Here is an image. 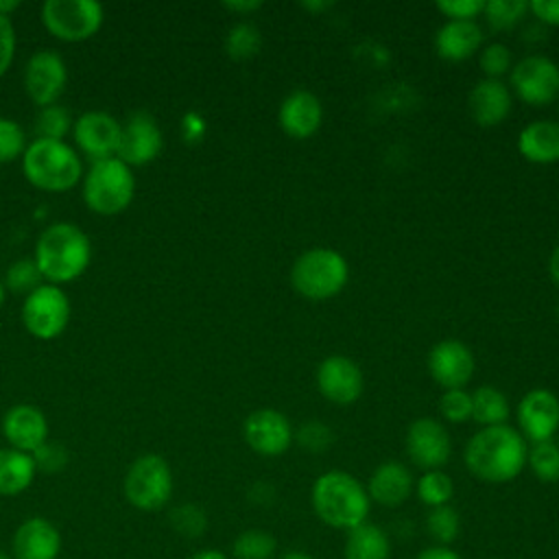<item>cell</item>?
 Here are the masks:
<instances>
[{"mask_svg":"<svg viewBox=\"0 0 559 559\" xmlns=\"http://www.w3.org/2000/svg\"><path fill=\"white\" fill-rule=\"evenodd\" d=\"M528 445L520 430L500 424L480 428L465 445V465L483 483L500 485L522 474Z\"/></svg>","mask_w":559,"mask_h":559,"instance_id":"6da1fadb","label":"cell"},{"mask_svg":"<svg viewBox=\"0 0 559 559\" xmlns=\"http://www.w3.org/2000/svg\"><path fill=\"white\" fill-rule=\"evenodd\" d=\"M310 502L323 524L345 533L365 524L371 509L367 487L343 469H330L317 476Z\"/></svg>","mask_w":559,"mask_h":559,"instance_id":"7a4b0ae2","label":"cell"},{"mask_svg":"<svg viewBox=\"0 0 559 559\" xmlns=\"http://www.w3.org/2000/svg\"><path fill=\"white\" fill-rule=\"evenodd\" d=\"M33 260L46 284L61 286L83 275L90 266L92 245L81 227L59 221L39 234Z\"/></svg>","mask_w":559,"mask_h":559,"instance_id":"3957f363","label":"cell"},{"mask_svg":"<svg viewBox=\"0 0 559 559\" xmlns=\"http://www.w3.org/2000/svg\"><path fill=\"white\" fill-rule=\"evenodd\" d=\"M26 181L46 192H66L83 177V164L76 151L63 140H33L22 155Z\"/></svg>","mask_w":559,"mask_h":559,"instance_id":"277c9868","label":"cell"},{"mask_svg":"<svg viewBox=\"0 0 559 559\" xmlns=\"http://www.w3.org/2000/svg\"><path fill=\"white\" fill-rule=\"evenodd\" d=\"M347 277V260L338 251L328 247H314L304 251L290 269L293 288L310 301H323L334 297L343 290Z\"/></svg>","mask_w":559,"mask_h":559,"instance_id":"5b68a950","label":"cell"},{"mask_svg":"<svg viewBox=\"0 0 559 559\" xmlns=\"http://www.w3.org/2000/svg\"><path fill=\"white\" fill-rule=\"evenodd\" d=\"M135 192L131 168L118 157L92 162L83 177V201L100 216H116L129 207Z\"/></svg>","mask_w":559,"mask_h":559,"instance_id":"8992f818","label":"cell"},{"mask_svg":"<svg viewBox=\"0 0 559 559\" xmlns=\"http://www.w3.org/2000/svg\"><path fill=\"white\" fill-rule=\"evenodd\" d=\"M124 498L140 511H157L173 496V472L159 454H142L127 469Z\"/></svg>","mask_w":559,"mask_h":559,"instance_id":"52a82bcc","label":"cell"},{"mask_svg":"<svg viewBox=\"0 0 559 559\" xmlns=\"http://www.w3.org/2000/svg\"><path fill=\"white\" fill-rule=\"evenodd\" d=\"M105 13L96 0H46L41 22L46 31L61 41L76 44L94 37L103 26Z\"/></svg>","mask_w":559,"mask_h":559,"instance_id":"ba28073f","label":"cell"},{"mask_svg":"<svg viewBox=\"0 0 559 559\" xmlns=\"http://www.w3.org/2000/svg\"><path fill=\"white\" fill-rule=\"evenodd\" d=\"M22 323L39 341L61 336L70 323V299L63 288L46 282L33 288L22 304Z\"/></svg>","mask_w":559,"mask_h":559,"instance_id":"9c48e42d","label":"cell"},{"mask_svg":"<svg viewBox=\"0 0 559 559\" xmlns=\"http://www.w3.org/2000/svg\"><path fill=\"white\" fill-rule=\"evenodd\" d=\"M509 81L520 100L544 107L559 94V66L544 55H528L511 66Z\"/></svg>","mask_w":559,"mask_h":559,"instance_id":"30bf717a","label":"cell"},{"mask_svg":"<svg viewBox=\"0 0 559 559\" xmlns=\"http://www.w3.org/2000/svg\"><path fill=\"white\" fill-rule=\"evenodd\" d=\"M68 83L63 59L48 48L33 52L24 66V90L37 107L57 105Z\"/></svg>","mask_w":559,"mask_h":559,"instance_id":"8fae6325","label":"cell"},{"mask_svg":"<svg viewBox=\"0 0 559 559\" xmlns=\"http://www.w3.org/2000/svg\"><path fill=\"white\" fill-rule=\"evenodd\" d=\"M404 448L411 463L424 472L441 469L452 454V441L445 426L432 417H419L408 426Z\"/></svg>","mask_w":559,"mask_h":559,"instance_id":"7c38bea8","label":"cell"},{"mask_svg":"<svg viewBox=\"0 0 559 559\" xmlns=\"http://www.w3.org/2000/svg\"><path fill=\"white\" fill-rule=\"evenodd\" d=\"M122 124L107 111L94 109L81 114L72 124V135L83 155L92 162L116 157Z\"/></svg>","mask_w":559,"mask_h":559,"instance_id":"4fadbf2b","label":"cell"},{"mask_svg":"<svg viewBox=\"0 0 559 559\" xmlns=\"http://www.w3.org/2000/svg\"><path fill=\"white\" fill-rule=\"evenodd\" d=\"M162 144L164 138L155 116L148 111H133L122 124L116 157L124 162L129 168L144 166L159 155Z\"/></svg>","mask_w":559,"mask_h":559,"instance_id":"5bb4252c","label":"cell"},{"mask_svg":"<svg viewBox=\"0 0 559 559\" xmlns=\"http://www.w3.org/2000/svg\"><path fill=\"white\" fill-rule=\"evenodd\" d=\"M362 371L347 356H328L317 367V389L332 404H354L362 395Z\"/></svg>","mask_w":559,"mask_h":559,"instance_id":"9a60e30c","label":"cell"},{"mask_svg":"<svg viewBox=\"0 0 559 559\" xmlns=\"http://www.w3.org/2000/svg\"><path fill=\"white\" fill-rule=\"evenodd\" d=\"M247 445L262 456H280L295 439L290 421L275 408L253 411L242 426Z\"/></svg>","mask_w":559,"mask_h":559,"instance_id":"2e32d148","label":"cell"},{"mask_svg":"<svg viewBox=\"0 0 559 559\" xmlns=\"http://www.w3.org/2000/svg\"><path fill=\"white\" fill-rule=\"evenodd\" d=\"M520 435L533 443L548 441L559 428V397L548 389L524 393L518 404Z\"/></svg>","mask_w":559,"mask_h":559,"instance_id":"e0dca14e","label":"cell"},{"mask_svg":"<svg viewBox=\"0 0 559 559\" xmlns=\"http://www.w3.org/2000/svg\"><path fill=\"white\" fill-rule=\"evenodd\" d=\"M428 371L437 384L448 389H463L474 373V356L461 341L448 338L432 345L428 352Z\"/></svg>","mask_w":559,"mask_h":559,"instance_id":"ac0fdd59","label":"cell"},{"mask_svg":"<svg viewBox=\"0 0 559 559\" xmlns=\"http://www.w3.org/2000/svg\"><path fill=\"white\" fill-rule=\"evenodd\" d=\"M2 435L13 450L33 454L48 441L46 415L33 404H15L2 417Z\"/></svg>","mask_w":559,"mask_h":559,"instance_id":"d6986e66","label":"cell"},{"mask_svg":"<svg viewBox=\"0 0 559 559\" xmlns=\"http://www.w3.org/2000/svg\"><path fill=\"white\" fill-rule=\"evenodd\" d=\"M365 487L371 502L393 509L411 498L415 491V478L402 461H384L371 472Z\"/></svg>","mask_w":559,"mask_h":559,"instance_id":"ffe728a7","label":"cell"},{"mask_svg":"<svg viewBox=\"0 0 559 559\" xmlns=\"http://www.w3.org/2000/svg\"><path fill=\"white\" fill-rule=\"evenodd\" d=\"M323 120L321 100L308 90L290 92L280 105V127L286 135L295 140H306L314 135Z\"/></svg>","mask_w":559,"mask_h":559,"instance_id":"44dd1931","label":"cell"},{"mask_svg":"<svg viewBox=\"0 0 559 559\" xmlns=\"http://www.w3.org/2000/svg\"><path fill=\"white\" fill-rule=\"evenodd\" d=\"M15 559H57L61 550L59 531L44 518L24 520L13 535Z\"/></svg>","mask_w":559,"mask_h":559,"instance_id":"7402d4cb","label":"cell"},{"mask_svg":"<svg viewBox=\"0 0 559 559\" xmlns=\"http://www.w3.org/2000/svg\"><path fill=\"white\" fill-rule=\"evenodd\" d=\"M467 105L476 124L496 127L511 111V92L500 79H483L472 87Z\"/></svg>","mask_w":559,"mask_h":559,"instance_id":"603a6c76","label":"cell"},{"mask_svg":"<svg viewBox=\"0 0 559 559\" xmlns=\"http://www.w3.org/2000/svg\"><path fill=\"white\" fill-rule=\"evenodd\" d=\"M483 28L474 20H448L435 37V48L445 61L469 59L483 44Z\"/></svg>","mask_w":559,"mask_h":559,"instance_id":"cb8c5ba5","label":"cell"},{"mask_svg":"<svg viewBox=\"0 0 559 559\" xmlns=\"http://www.w3.org/2000/svg\"><path fill=\"white\" fill-rule=\"evenodd\" d=\"M518 151L533 164L559 162V122L535 120L528 122L518 135Z\"/></svg>","mask_w":559,"mask_h":559,"instance_id":"d4e9b609","label":"cell"},{"mask_svg":"<svg viewBox=\"0 0 559 559\" xmlns=\"http://www.w3.org/2000/svg\"><path fill=\"white\" fill-rule=\"evenodd\" d=\"M343 559H391L389 533L371 522H365L345 533Z\"/></svg>","mask_w":559,"mask_h":559,"instance_id":"484cf974","label":"cell"},{"mask_svg":"<svg viewBox=\"0 0 559 559\" xmlns=\"http://www.w3.org/2000/svg\"><path fill=\"white\" fill-rule=\"evenodd\" d=\"M35 461L31 454L0 448V496H17L31 487L35 478Z\"/></svg>","mask_w":559,"mask_h":559,"instance_id":"4316f807","label":"cell"},{"mask_svg":"<svg viewBox=\"0 0 559 559\" xmlns=\"http://www.w3.org/2000/svg\"><path fill=\"white\" fill-rule=\"evenodd\" d=\"M509 400L502 391H498L496 386L489 384H480L474 393H472V419L476 424H480L483 428L489 426H500L507 424L509 419Z\"/></svg>","mask_w":559,"mask_h":559,"instance_id":"83f0119b","label":"cell"},{"mask_svg":"<svg viewBox=\"0 0 559 559\" xmlns=\"http://www.w3.org/2000/svg\"><path fill=\"white\" fill-rule=\"evenodd\" d=\"M277 539L264 528H247L231 542L234 559H273Z\"/></svg>","mask_w":559,"mask_h":559,"instance_id":"f1b7e54d","label":"cell"},{"mask_svg":"<svg viewBox=\"0 0 559 559\" xmlns=\"http://www.w3.org/2000/svg\"><path fill=\"white\" fill-rule=\"evenodd\" d=\"M424 526L437 546H450L461 533V515L452 504L432 507L426 513Z\"/></svg>","mask_w":559,"mask_h":559,"instance_id":"f546056e","label":"cell"},{"mask_svg":"<svg viewBox=\"0 0 559 559\" xmlns=\"http://www.w3.org/2000/svg\"><path fill=\"white\" fill-rule=\"evenodd\" d=\"M415 493L428 509L443 507V504H450L454 496V483L445 472L430 469L415 480Z\"/></svg>","mask_w":559,"mask_h":559,"instance_id":"4dcf8cb0","label":"cell"},{"mask_svg":"<svg viewBox=\"0 0 559 559\" xmlns=\"http://www.w3.org/2000/svg\"><path fill=\"white\" fill-rule=\"evenodd\" d=\"M526 465L542 483H559V443L552 439L533 443L526 454Z\"/></svg>","mask_w":559,"mask_h":559,"instance_id":"1f68e13d","label":"cell"},{"mask_svg":"<svg viewBox=\"0 0 559 559\" xmlns=\"http://www.w3.org/2000/svg\"><path fill=\"white\" fill-rule=\"evenodd\" d=\"M260 46H262V35H260L258 26L251 24V22L234 24L227 33V39H225V50L236 61L255 57Z\"/></svg>","mask_w":559,"mask_h":559,"instance_id":"d6a6232c","label":"cell"},{"mask_svg":"<svg viewBox=\"0 0 559 559\" xmlns=\"http://www.w3.org/2000/svg\"><path fill=\"white\" fill-rule=\"evenodd\" d=\"M528 11V2L524 0H489L485 2V20L493 31L513 28Z\"/></svg>","mask_w":559,"mask_h":559,"instance_id":"836d02e7","label":"cell"},{"mask_svg":"<svg viewBox=\"0 0 559 559\" xmlns=\"http://www.w3.org/2000/svg\"><path fill=\"white\" fill-rule=\"evenodd\" d=\"M170 526L183 537H201L207 528V515L199 504L186 502L170 511Z\"/></svg>","mask_w":559,"mask_h":559,"instance_id":"e575fe53","label":"cell"},{"mask_svg":"<svg viewBox=\"0 0 559 559\" xmlns=\"http://www.w3.org/2000/svg\"><path fill=\"white\" fill-rule=\"evenodd\" d=\"M70 124L72 120L68 111L59 105L41 107L35 118V131H37V138L41 140H63L70 131Z\"/></svg>","mask_w":559,"mask_h":559,"instance_id":"d590c367","label":"cell"},{"mask_svg":"<svg viewBox=\"0 0 559 559\" xmlns=\"http://www.w3.org/2000/svg\"><path fill=\"white\" fill-rule=\"evenodd\" d=\"M41 284V275H39V269L35 264L33 258H22V260H15L9 269H7V275H4V286L13 293H31L33 288H37Z\"/></svg>","mask_w":559,"mask_h":559,"instance_id":"8d00e7d4","label":"cell"},{"mask_svg":"<svg viewBox=\"0 0 559 559\" xmlns=\"http://www.w3.org/2000/svg\"><path fill=\"white\" fill-rule=\"evenodd\" d=\"M24 151H26L24 129L15 120L0 116V164H9L22 157Z\"/></svg>","mask_w":559,"mask_h":559,"instance_id":"74e56055","label":"cell"},{"mask_svg":"<svg viewBox=\"0 0 559 559\" xmlns=\"http://www.w3.org/2000/svg\"><path fill=\"white\" fill-rule=\"evenodd\" d=\"M295 439L304 450H308L312 454H321L332 445L334 432L330 426L312 419V421H306L299 426V430L295 432Z\"/></svg>","mask_w":559,"mask_h":559,"instance_id":"f35d334b","label":"cell"},{"mask_svg":"<svg viewBox=\"0 0 559 559\" xmlns=\"http://www.w3.org/2000/svg\"><path fill=\"white\" fill-rule=\"evenodd\" d=\"M439 411L452 424L472 419V393H467L465 389L443 391V395L439 400Z\"/></svg>","mask_w":559,"mask_h":559,"instance_id":"ab89813d","label":"cell"},{"mask_svg":"<svg viewBox=\"0 0 559 559\" xmlns=\"http://www.w3.org/2000/svg\"><path fill=\"white\" fill-rule=\"evenodd\" d=\"M480 70L487 79H500L502 74L511 72V50L504 44H489L480 50Z\"/></svg>","mask_w":559,"mask_h":559,"instance_id":"60d3db41","label":"cell"},{"mask_svg":"<svg viewBox=\"0 0 559 559\" xmlns=\"http://www.w3.org/2000/svg\"><path fill=\"white\" fill-rule=\"evenodd\" d=\"M31 456L35 461V467L44 469V472H59L68 463L66 448L59 443H48V441L41 448H37Z\"/></svg>","mask_w":559,"mask_h":559,"instance_id":"b9f144b4","label":"cell"},{"mask_svg":"<svg viewBox=\"0 0 559 559\" xmlns=\"http://www.w3.org/2000/svg\"><path fill=\"white\" fill-rule=\"evenodd\" d=\"M437 9L448 20H474L478 13H483L485 2L483 0H439Z\"/></svg>","mask_w":559,"mask_h":559,"instance_id":"7bdbcfd3","label":"cell"},{"mask_svg":"<svg viewBox=\"0 0 559 559\" xmlns=\"http://www.w3.org/2000/svg\"><path fill=\"white\" fill-rule=\"evenodd\" d=\"M15 28L11 24V17L0 15V76L9 70L13 55H15Z\"/></svg>","mask_w":559,"mask_h":559,"instance_id":"ee69618b","label":"cell"},{"mask_svg":"<svg viewBox=\"0 0 559 559\" xmlns=\"http://www.w3.org/2000/svg\"><path fill=\"white\" fill-rule=\"evenodd\" d=\"M528 11L539 22L559 26V0H533V2H528Z\"/></svg>","mask_w":559,"mask_h":559,"instance_id":"f6af8a7d","label":"cell"},{"mask_svg":"<svg viewBox=\"0 0 559 559\" xmlns=\"http://www.w3.org/2000/svg\"><path fill=\"white\" fill-rule=\"evenodd\" d=\"M415 559H463L456 550H452L450 546H428L424 550H419L415 555Z\"/></svg>","mask_w":559,"mask_h":559,"instance_id":"bcb514c9","label":"cell"},{"mask_svg":"<svg viewBox=\"0 0 559 559\" xmlns=\"http://www.w3.org/2000/svg\"><path fill=\"white\" fill-rule=\"evenodd\" d=\"M223 7L227 9V11H234V13H253V11H258L260 7H262V2L260 0H236V2H223Z\"/></svg>","mask_w":559,"mask_h":559,"instance_id":"7dc6e473","label":"cell"},{"mask_svg":"<svg viewBox=\"0 0 559 559\" xmlns=\"http://www.w3.org/2000/svg\"><path fill=\"white\" fill-rule=\"evenodd\" d=\"M548 273H550L552 282L559 286V245L552 249V253L548 258Z\"/></svg>","mask_w":559,"mask_h":559,"instance_id":"c3c4849f","label":"cell"},{"mask_svg":"<svg viewBox=\"0 0 559 559\" xmlns=\"http://www.w3.org/2000/svg\"><path fill=\"white\" fill-rule=\"evenodd\" d=\"M188 559H229L225 552H221V550H216V548H205V550H199V552H194L192 557H188Z\"/></svg>","mask_w":559,"mask_h":559,"instance_id":"681fc988","label":"cell"},{"mask_svg":"<svg viewBox=\"0 0 559 559\" xmlns=\"http://www.w3.org/2000/svg\"><path fill=\"white\" fill-rule=\"evenodd\" d=\"M20 7V0H0V15L9 17Z\"/></svg>","mask_w":559,"mask_h":559,"instance_id":"f907efd6","label":"cell"},{"mask_svg":"<svg viewBox=\"0 0 559 559\" xmlns=\"http://www.w3.org/2000/svg\"><path fill=\"white\" fill-rule=\"evenodd\" d=\"M277 559H317V557L310 552H304V550H288V552L280 555Z\"/></svg>","mask_w":559,"mask_h":559,"instance_id":"816d5d0a","label":"cell"},{"mask_svg":"<svg viewBox=\"0 0 559 559\" xmlns=\"http://www.w3.org/2000/svg\"><path fill=\"white\" fill-rule=\"evenodd\" d=\"M330 7H332V2H301V9H306V11H325Z\"/></svg>","mask_w":559,"mask_h":559,"instance_id":"f5cc1de1","label":"cell"},{"mask_svg":"<svg viewBox=\"0 0 559 559\" xmlns=\"http://www.w3.org/2000/svg\"><path fill=\"white\" fill-rule=\"evenodd\" d=\"M4 306V282L0 280V308Z\"/></svg>","mask_w":559,"mask_h":559,"instance_id":"db71d44e","label":"cell"},{"mask_svg":"<svg viewBox=\"0 0 559 559\" xmlns=\"http://www.w3.org/2000/svg\"><path fill=\"white\" fill-rule=\"evenodd\" d=\"M0 559H9V557H7V555L0 550Z\"/></svg>","mask_w":559,"mask_h":559,"instance_id":"11a10c76","label":"cell"}]
</instances>
